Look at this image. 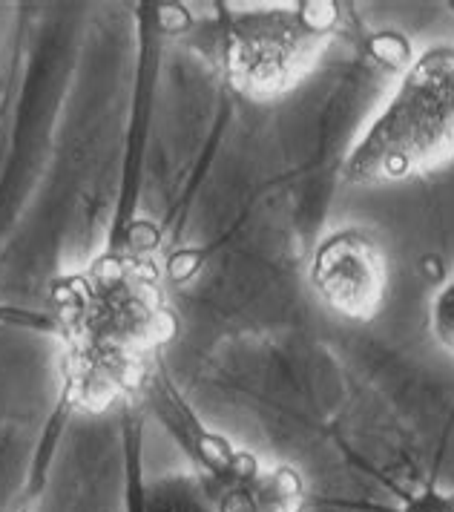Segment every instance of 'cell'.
<instances>
[{
  "mask_svg": "<svg viewBox=\"0 0 454 512\" xmlns=\"http://www.w3.org/2000/svg\"><path fill=\"white\" fill-rule=\"evenodd\" d=\"M311 285L331 311L357 323H368L386 303V256L365 231H334L319 242L311 262Z\"/></svg>",
  "mask_w": 454,
  "mask_h": 512,
  "instance_id": "5",
  "label": "cell"
},
{
  "mask_svg": "<svg viewBox=\"0 0 454 512\" xmlns=\"http://www.w3.org/2000/svg\"><path fill=\"white\" fill-rule=\"evenodd\" d=\"M403 512H454V501L449 495H440L437 489H426L420 495H414Z\"/></svg>",
  "mask_w": 454,
  "mask_h": 512,
  "instance_id": "8",
  "label": "cell"
},
{
  "mask_svg": "<svg viewBox=\"0 0 454 512\" xmlns=\"http://www.w3.org/2000/svg\"><path fill=\"white\" fill-rule=\"evenodd\" d=\"M144 512H213L207 507V501H196V498H190V495H179V492H170V495H161L156 498L153 504H147V510Z\"/></svg>",
  "mask_w": 454,
  "mask_h": 512,
  "instance_id": "7",
  "label": "cell"
},
{
  "mask_svg": "<svg viewBox=\"0 0 454 512\" xmlns=\"http://www.w3.org/2000/svg\"><path fill=\"white\" fill-rule=\"evenodd\" d=\"M454 162V47L426 49L342 164L354 185H386Z\"/></svg>",
  "mask_w": 454,
  "mask_h": 512,
  "instance_id": "2",
  "label": "cell"
},
{
  "mask_svg": "<svg viewBox=\"0 0 454 512\" xmlns=\"http://www.w3.org/2000/svg\"><path fill=\"white\" fill-rule=\"evenodd\" d=\"M337 26V3H299L233 15L219 49L227 84L250 101L285 98L317 70Z\"/></svg>",
  "mask_w": 454,
  "mask_h": 512,
  "instance_id": "3",
  "label": "cell"
},
{
  "mask_svg": "<svg viewBox=\"0 0 454 512\" xmlns=\"http://www.w3.org/2000/svg\"><path fill=\"white\" fill-rule=\"evenodd\" d=\"M184 446L202 472V492L213 512H299L305 487L285 464H262L199 426L184 432Z\"/></svg>",
  "mask_w": 454,
  "mask_h": 512,
  "instance_id": "4",
  "label": "cell"
},
{
  "mask_svg": "<svg viewBox=\"0 0 454 512\" xmlns=\"http://www.w3.org/2000/svg\"><path fill=\"white\" fill-rule=\"evenodd\" d=\"M432 331L437 343L454 357V280L434 297Z\"/></svg>",
  "mask_w": 454,
  "mask_h": 512,
  "instance_id": "6",
  "label": "cell"
},
{
  "mask_svg": "<svg viewBox=\"0 0 454 512\" xmlns=\"http://www.w3.org/2000/svg\"><path fill=\"white\" fill-rule=\"evenodd\" d=\"M55 317L69 406L104 412L141 389L153 357L176 334L161 282L138 256L101 254L58 280Z\"/></svg>",
  "mask_w": 454,
  "mask_h": 512,
  "instance_id": "1",
  "label": "cell"
}]
</instances>
